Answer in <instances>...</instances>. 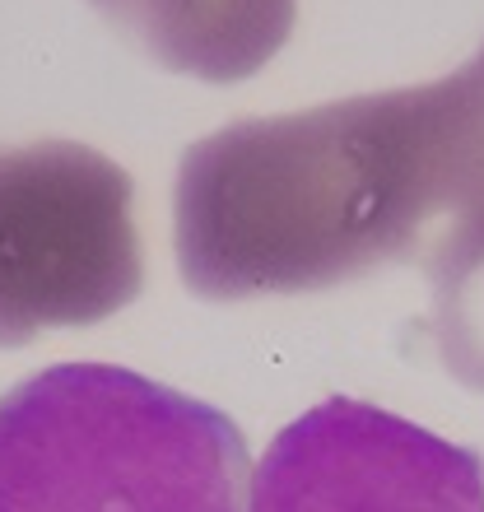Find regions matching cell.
<instances>
[{
  "label": "cell",
  "instance_id": "cell-1",
  "mask_svg": "<svg viewBox=\"0 0 484 512\" xmlns=\"http://www.w3.org/2000/svg\"><path fill=\"white\" fill-rule=\"evenodd\" d=\"M433 229L424 89L247 117L182 154L177 270L196 298L308 294L419 256Z\"/></svg>",
  "mask_w": 484,
  "mask_h": 512
},
{
  "label": "cell",
  "instance_id": "cell-2",
  "mask_svg": "<svg viewBox=\"0 0 484 512\" xmlns=\"http://www.w3.org/2000/svg\"><path fill=\"white\" fill-rule=\"evenodd\" d=\"M0 512H247V438L121 364L42 368L0 396Z\"/></svg>",
  "mask_w": 484,
  "mask_h": 512
},
{
  "label": "cell",
  "instance_id": "cell-3",
  "mask_svg": "<svg viewBox=\"0 0 484 512\" xmlns=\"http://www.w3.org/2000/svg\"><path fill=\"white\" fill-rule=\"evenodd\" d=\"M140 289L131 173L80 140L0 145V350L108 322Z\"/></svg>",
  "mask_w": 484,
  "mask_h": 512
},
{
  "label": "cell",
  "instance_id": "cell-4",
  "mask_svg": "<svg viewBox=\"0 0 484 512\" xmlns=\"http://www.w3.org/2000/svg\"><path fill=\"white\" fill-rule=\"evenodd\" d=\"M247 494L252 512H484V457L331 396L270 438Z\"/></svg>",
  "mask_w": 484,
  "mask_h": 512
},
{
  "label": "cell",
  "instance_id": "cell-5",
  "mask_svg": "<svg viewBox=\"0 0 484 512\" xmlns=\"http://www.w3.org/2000/svg\"><path fill=\"white\" fill-rule=\"evenodd\" d=\"M154 66L201 84H238L294 33L298 0H89Z\"/></svg>",
  "mask_w": 484,
  "mask_h": 512
},
{
  "label": "cell",
  "instance_id": "cell-6",
  "mask_svg": "<svg viewBox=\"0 0 484 512\" xmlns=\"http://www.w3.org/2000/svg\"><path fill=\"white\" fill-rule=\"evenodd\" d=\"M419 89H424V135H429L433 182L429 243H438L447 233L484 229V42L461 70L433 84H419Z\"/></svg>",
  "mask_w": 484,
  "mask_h": 512
},
{
  "label": "cell",
  "instance_id": "cell-7",
  "mask_svg": "<svg viewBox=\"0 0 484 512\" xmlns=\"http://www.w3.org/2000/svg\"><path fill=\"white\" fill-rule=\"evenodd\" d=\"M419 261L433 275V340L447 373L484 391V229L447 233Z\"/></svg>",
  "mask_w": 484,
  "mask_h": 512
}]
</instances>
